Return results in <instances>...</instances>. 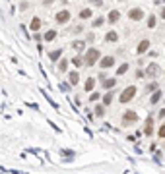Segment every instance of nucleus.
<instances>
[{
  "label": "nucleus",
  "mask_w": 165,
  "mask_h": 174,
  "mask_svg": "<svg viewBox=\"0 0 165 174\" xmlns=\"http://www.w3.org/2000/svg\"><path fill=\"white\" fill-rule=\"evenodd\" d=\"M84 58H86V66L91 68V66H95V64L101 60V52H99V49L91 46V49L86 50V56H84Z\"/></svg>",
  "instance_id": "1"
},
{
  "label": "nucleus",
  "mask_w": 165,
  "mask_h": 174,
  "mask_svg": "<svg viewBox=\"0 0 165 174\" xmlns=\"http://www.w3.org/2000/svg\"><path fill=\"white\" fill-rule=\"evenodd\" d=\"M136 91H138V89H136V85H128V87H126V89H124V91H122V93L119 95V101H120L122 104H126V103H130V101H132V99H134V97H136Z\"/></svg>",
  "instance_id": "2"
},
{
  "label": "nucleus",
  "mask_w": 165,
  "mask_h": 174,
  "mask_svg": "<svg viewBox=\"0 0 165 174\" xmlns=\"http://www.w3.org/2000/svg\"><path fill=\"white\" fill-rule=\"evenodd\" d=\"M138 122V112L136 110H124V114H122V126H130Z\"/></svg>",
  "instance_id": "3"
},
{
  "label": "nucleus",
  "mask_w": 165,
  "mask_h": 174,
  "mask_svg": "<svg viewBox=\"0 0 165 174\" xmlns=\"http://www.w3.org/2000/svg\"><path fill=\"white\" fill-rule=\"evenodd\" d=\"M55 22H56L58 25L68 23V22H70V12H68V10H60V12L55 15Z\"/></svg>",
  "instance_id": "4"
},
{
  "label": "nucleus",
  "mask_w": 165,
  "mask_h": 174,
  "mask_svg": "<svg viewBox=\"0 0 165 174\" xmlns=\"http://www.w3.org/2000/svg\"><path fill=\"white\" fill-rule=\"evenodd\" d=\"M159 72H161V68H159L156 62H150L148 68H146V77H157Z\"/></svg>",
  "instance_id": "5"
},
{
  "label": "nucleus",
  "mask_w": 165,
  "mask_h": 174,
  "mask_svg": "<svg viewBox=\"0 0 165 174\" xmlns=\"http://www.w3.org/2000/svg\"><path fill=\"white\" fill-rule=\"evenodd\" d=\"M128 18L132 19V22H140V19L144 18V10H142V8H130Z\"/></svg>",
  "instance_id": "6"
},
{
  "label": "nucleus",
  "mask_w": 165,
  "mask_h": 174,
  "mask_svg": "<svg viewBox=\"0 0 165 174\" xmlns=\"http://www.w3.org/2000/svg\"><path fill=\"white\" fill-rule=\"evenodd\" d=\"M99 66H101V70H107V68L115 66V58H113V56H105V58H101V60H99Z\"/></svg>",
  "instance_id": "7"
},
{
  "label": "nucleus",
  "mask_w": 165,
  "mask_h": 174,
  "mask_svg": "<svg viewBox=\"0 0 165 174\" xmlns=\"http://www.w3.org/2000/svg\"><path fill=\"white\" fill-rule=\"evenodd\" d=\"M150 45H152V43H150L148 39H142L140 43H138V46H136V54H144V52L150 49Z\"/></svg>",
  "instance_id": "8"
},
{
  "label": "nucleus",
  "mask_w": 165,
  "mask_h": 174,
  "mask_svg": "<svg viewBox=\"0 0 165 174\" xmlns=\"http://www.w3.org/2000/svg\"><path fill=\"white\" fill-rule=\"evenodd\" d=\"M41 25H43V22H41V18H39V15H35V18L31 19V23H29V29H31V31H35V33H39Z\"/></svg>",
  "instance_id": "9"
},
{
  "label": "nucleus",
  "mask_w": 165,
  "mask_h": 174,
  "mask_svg": "<svg viewBox=\"0 0 165 174\" xmlns=\"http://www.w3.org/2000/svg\"><path fill=\"white\" fill-rule=\"evenodd\" d=\"M119 19H120V12H119V10H111L109 15H107V22L109 23H117Z\"/></svg>",
  "instance_id": "10"
},
{
  "label": "nucleus",
  "mask_w": 165,
  "mask_h": 174,
  "mask_svg": "<svg viewBox=\"0 0 165 174\" xmlns=\"http://www.w3.org/2000/svg\"><path fill=\"white\" fill-rule=\"evenodd\" d=\"M68 81H70V85H78L80 83V73L78 72H70L68 73Z\"/></svg>",
  "instance_id": "11"
},
{
  "label": "nucleus",
  "mask_w": 165,
  "mask_h": 174,
  "mask_svg": "<svg viewBox=\"0 0 165 174\" xmlns=\"http://www.w3.org/2000/svg\"><path fill=\"white\" fill-rule=\"evenodd\" d=\"M60 56H62V49H55V50H51V52H49V58H51L52 62L60 60Z\"/></svg>",
  "instance_id": "12"
},
{
  "label": "nucleus",
  "mask_w": 165,
  "mask_h": 174,
  "mask_svg": "<svg viewBox=\"0 0 165 174\" xmlns=\"http://www.w3.org/2000/svg\"><path fill=\"white\" fill-rule=\"evenodd\" d=\"M70 62H72L74 66H78V68H80V66H86V58H84V56H80V54H76Z\"/></svg>",
  "instance_id": "13"
},
{
  "label": "nucleus",
  "mask_w": 165,
  "mask_h": 174,
  "mask_svg": "<svg viewBox=\"0 0 165 174\" xmlns=\"http://www.w3.org/2000/svg\"><path fill=\"white\" fill-rule=\"evenodd\" d=\"M56 35H58V31H56V29H49V31L45 33V41H47V43H51V41H55V39H56Z\"/></svg>",
  "instance_id": "14"
},
{
  "label": "nucleus",
  "mask_w": 165,
  "mask_h": 174,
  "mask_svg": "<svg viewBox=\"0 0 165 174\" xmlns=\"http://www.w3.org/2000/svg\"><path fill=\"white\" fill-rule=\"evenodd\" d=\"M105 41H107V43H117V41H119V35H117V31H109V33L105 35Z\"/></svg>",
  "instance_id": "15"
},
{
  "label": "nucleus",
  "mask_w": 165,
  "mask_h": 174,
  "mask_svg": "<svg viewBox=\"0 0 165 174\" xmlns=\"http://www.w3.org/2000/svg\"><path fill=\"white\" fill-rule=\"evenodd\" d=\"M152 131H153V120H152V116L146 120V130H144V134L146 135H152Z\"/></svg>",
  "instance_id": "16"
},
{
  "label": "nucleus",
  "mask_w": 165,
  "mask_h": 174,
  "mask_svg": "<svg viewBox=\"0 0 165 174\" xmlns=\"http://www.w3.org/2000/svg\"><path fill=\"white\" fill-rule=\"evenodd\" d=\"M117 85V80L115 77H107V80L103 81V89H113Z\"/></svg>",
  "instance_id": "17"
},
{
  "label": "nucleus",
  "mask_w": 165,
  "mask_h": 174,
  "mask_svg": "<svg viewBox=\"0 0 165 174\" xmlns=\"http://www.w3.org/2000/svg\"><path fill=\"white\" fill-rule=\"evenodd\" d=\"M93 15V12H91V8H84L82 12H80V19H89Z\"/></svg>",
  "instance_id": "18"
},
{
  "label": "nucleus",
  "mask_w": 165,
  "mask_h": 174,
  "mask_svg": "<svg viewBox=\"0 0 165 174\" xmlns=\"http://www.w3.org/2000/svg\"><path fill=\"white\" fill-rule=\"evenodd\" d=\"M84 87H86L88 93L93 91V87H95V77H88V80H86V85H84Z\"/></svg>",
  "instance_id": "19"
},
{
  "label": "nucleus",
  "mask_w": 165,
  "mask_h": 174,
  "mask_svg": "<svg viewBox=\"0 0 165 174\" xmlns=\"http://www.w3.org/2000/svg\"><path fill=\"white\" fill-rule=\"evenodd\" d=\"M113 91H107V93H105L103 95V104H105V107H109V104H111V101H113Z\"/></svg>",
  "instance_id": "20"
},
{
  "label": "nucleus",
  "mask_w": 165,
  "mask_h": 174,
  "mask_svg": "<svg viewBox=\"0 0 165 174\" xmlns=\"http://www.w3.org/2000/svg\"><path fill=\"white\" fill-rule=\"evenodd\" d=\"M95 116H97V118H103L105 116V104H97V107H95Z\"/></svg>",
  "instance_id": "21"
},
{
  "label": "nucleus",
  "mask_w": 165,
  "mask_h": 174,
  "mask_svg": "<svg viewBox=\"0 0 165 174\" xmlns=\"http://www.w3.org/2000/svg\"><path fill=\"white\" fill-rule=\"evenodd\" d=\"M68 70V60L66 58H60V62H58V72H66Z\"/></svg>",
  "instance_id": "22"
},
{
  "label": "nucleus",
  "mask_w": 165,
  "mask_h": 174,
  "mask_svg": "<svg viewBox=\"0 0 165 174\" xmlns=\"http://www.w3.org/2000/svg\"><path fill=\"white\" fill-rule=\"evenodd\" d=\"M126 72H128V64H120L117 68V76H124Z\"/></svg>",
  "instance_id": "23"
},
{
  "label": "nucleus",
  "mask_w": 165,
  "mask_h": 174,
  "mask_svg": "<svg viewBox=\"0 0 165 174\" xmlns=\"http://www.w3.org/2000/svg\"><path fill=\"white\" fill-rule=\"evenodd\" d=\"M156 23H157V18L152 14L150 18H148V27H150V29H153V27H156Z\"/></svg>",
  "instance_id": "24"
},
{
  "label": "nucleus",
  "mask_w": 165,
  "mask_h": 174,
  "mask_svg": "<svg viewBox=\"0 0 165 174\" xmlns=\"http://www.w3.org/2000/svg\"><path fill=\"white\" fill-rule=\"evenodd\" d=\"M159 99H161V91H153V95H152V104H156V103H159Z\"/></svg>",
  "instance_id": "25"
},
{
  "label": "nucleus",
  "mask_w": 165,
  "mask_h": 174,
  "mask_svg": "<svg viewBox=\"0 0 165 174\" xmlns=\"http://www.w3.org/2000/svg\"><path fill=\"white\" fill-rule=\"evenodd\" d=\"M84 45H86L84 41H74V43H72V49H76V50H84Z\"/></svg>",
  "instance_id": "26"
},
{
  "label": "nucleus",
  "mask_w": 165,
  "mask_h": 174,
  "mask_svg": "<svg viewBox=\"0 0 165 174\" xmlns=\"http://www.w3.org/2000/svg\"><path fill=\"white\" fill-rule=\"evenodd\" d=\"M146 91H157V83L156 81H153V83H148V85H146Z\"/></svg>",
  "instance_id": "27"
},
{
  "label": "nucleus",
  "mask_w": 165,
  "mask_h": 174,
  "mask_svg": "<svg viewBox=\"0 0 165 174\" xmlns=\"http://www.w3.org/2000/svg\"><path fill=\"white\" fill-rule=\"evenodd\" d=\"M103 22H105V18H95V19H93V27H99Z\"/></svg>",
  "instance_id": "28"
},
{
  "label": "nucleus",
  "mask_w": 165,
  "mask_h": 174,
  "mask_svg": "<svg viewBox=\"0 0 165 174\" xmlns=\"http://www.w3.org/2000/svg\"><path fill=\"white\" fill-rule=\"evenodd\" d=\"M157 134H159V138H161V139H165V124L161 126V128H159V131H157Z\"/></svg>",
  "instance_id": "29"
},
{
  "label": "nucleus",
  "mask_w": 165,
  "mask_h": 174,
  "mask_svg": "<svg viewBox=\"0 0 165 174\" xmlns=\"http://www.w3.org/2000/svg\"><path fill=\"white\" fill-rule=\"evenodd\" d=\"M136 77H146V72H142V70H136Z\"/></svg>",
  "instance_id": "30"
},
{
  "label": "nucleus",
  "mask_w": 165,
  "mask_h": 174,
  "mask_svg": "<svg viewBox=\"0 0 165 174\" xmlns=\"http://www.w3.org/2000/svg\"><path fill=\"white\" fill-rule=\"evenodd\" d=\"M89 2H91L93 6H101V4H103V0H89Z\"/></svg>",
  "instance_id": "31"
},
{
  "label": "nucleus",
  "mask_w": 165,
  "mask_h": 174,
  "mask_svg": "<svg viewBox=\"0 0 165 174\" xmlns=\"http://www.w3.org/2000/svg\"><path fill=\"white\" fill-rule=\"evenodd\" d=\"M82 31H84L82 25H76V27H74V33H82Z\"/></svg>",
  "instance_id": "32"
},
{
  "label": "nucleus",
  "mask_w": 165,
  "mask_h": 174,
  "mask_svg": "<svg viewBox=\"0 0 165 174\" xmlns=\"http://www.w3.org/2000/svg\"><path fill=\"white\" fill-rule=\"evenodd\" d=\"M89 99H91V101H97V99H99V93H91V95H89Z\"/></svg>",
  "instance_id": "33"
},
{
  "label": "nucleus",
  "mask_w": 165,
  "mask_h": 174,
  "mask_svg": "<svg viewBox=\"0 0 165 174\" xmlns=\"http://www.w3.org/2000/svg\"><path fill=\"white\" fill-rule=\"evenodd\" d=\"M27 8H29L27 2H22V4H20V10H27Z\"/></svg>",
  "instance_id": "34"
},
{
  "label": "nucleus",
  "mask_w": 165,
  "mask_h": 174,
  "mask_svg": "<svg viewBox=\"0 0 165 174\" xmlns=\"http://www.w3.org/2000/svg\"><path fill=\"white\" fill-rule=\"evenodd\" d=\"M105 80H107V77H105V72H101V73H99V81H101V83H103Z\"/></svg>",
  "instance_id": "35"
},
{
  "label": "nucleus",
  "mask_w": 165,
  "mask_h": 174,
  "mask_svg": "<svg viewBox=\"0 0 165 174\" xmlns=\"http://www.w3.org/2000/svg\"><path fill=\"white\" fill-rule=\"evenodd\" d=\"M41 2H43V4H45V6H51V4H52V2H55V0H41Z\"/></svg>",
  "instance_id": "36"
},
{
  "label": "nucleus",
  "mask_w": 165,
  "mask_h": 174,
  "mask_svg": "<svg viewBox=\"0 0 165 174\" xmlns=\"http://www.w3.org/2000/svg\"><path fill=\"white\" fill-rule=\"evenodd\" d=\"M159 18H161V19H165V6L161 8V12H159Z\"/></svg>",
  "instance_id": "37"
},
{
  "label": "nucleus",
  "mask_w": 165,
  "mask_h": 174,
  "mask_svg": "<svg viewBox=\"0 0 165 174\" xmlns=\"http://www.w3.org/2000/svg\"><path fill=\"white\" fill-rule=\"evenodd\" d=\"M159 116H161V118L165 116V108H161V110H159Z\"/></svg>",
  "instance_id": "38"
},
{
  "label": "nucleus",
  "mask_w": 165,
  "mask_h": 174,
  "mask_svg": "<svg viewBox=\"0 0 165 174\" xmlns=\"http://www.w3.org/2000/svg\"><path fill=\"white\" fill-rule=\"evenodd\" d=\"M156 2H157V4H161V2H165V0H156Z\"/></svg>",
  "instance_id": "39"
}]
</instances>
